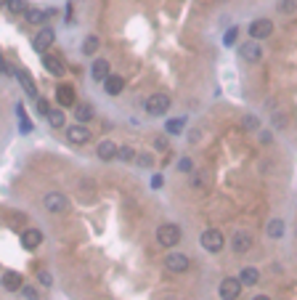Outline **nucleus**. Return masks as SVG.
I'll use <instances>...</instances> for the list:
<instances>
[{"label": "nucleus", "mask_w": 297, "mask_h": 300, "mask_svg": "<svg viewBox=\"0 0 297 300\" xmlns=\"http://www.w3.org/2000/svg\"><path fill=\"white\" fill-rule=\"evenodd\" d=\"M170 106H173V99L167 96V93H151V96L146 99L144 109H146V115L151 117H162L170 112Z\"/></svg>", "instance_id": "nucleus-1"}, {"label": "nucleus", "mask_w": 297, "mask_h": 300, "mask_svg": "<svg viewBox=\"0 0 297 300\" xmlns=\"http://www.w3.org/2000/svg\"><path fill=\"white\" fill-rule=\"evenodd\" d=\"M199 245H202V250L205 252H221L223 247H226V236H223V231L221 229H205L202 231V236H199Z\"/></svg>", "instance_id": "nucleus-2"}, {"label": "nucleus", "mask_w": 297, "mask_h": 300, "mask_svg": "<svg viewBox=\"0 0 297 300\" xmlns=\"http://www.w3.org/2000/svg\"><path fill=\"white\" fill-rule=\"evenodd\" d=\"M181 226L178 223H162L160 229H157V242L162 245V247H167V250H173L175 245H181Z\"/></svg>", "instance_id": "nucleus-3"}, {"label": "nucleus", "mask_w": 297, "mask_h": 300, "mask_svg": "<svg viewBox=\"0 0 297 300\" xmlns=\"http://www.w3.org/2000/svg\"><path fill=\"white\" fill-rule=\"evenodd\" d=\"M43 208L48 213H53V215H61V213L69 210V199H67V194H61V192H48L43 197Z\"/></svg>", "instance_id": "nucleus-4"}, {"label": "nucleus", "mask_w": 297, "mask_h": 300, "mask_svg": "<svg viewBox=\"0 0 297 300\" xmlns=\"http://www.w3.org/2000/svg\"><path fill=\"white\" fill-rule=\"evenodd\" d=\"M242 282L239 276H226L221 282V287H217V292H221V300H239L242 297Z\"/></svg>", "instance_id": "nucleus-5"}, {"label": "nucleus", "mask_w": 297, "mask_h": 300, "mask_svg": "<svg viewBox=\"0 0 297 300\" xmlns=\"http://www.w3.org/2000/svg\"><path fill=\"white\" fill-rule=\"evenodd\" d=\"M165 268L170 274H186L191 268V258L183 255V252H170V255L165 258Z\"/></svg>", "instance_id": "nucleus-6"}, {"label": "nucleus", "mask_w": 297, "mask_h": 300, "mask_svg": "<svg viewBox=\"0 0 297 300\" xmlns=\"http://www.w3.org/2000/svg\"><path fill=\"white\" fill-rule=\"evenodd\" d=\"M252 245H255V239H252V234H249V231H233V236H231V250L236 252V255L249 252V250H252Z\"/></svg>", "instance_id": "nucleus-7"}, {"label": "nucleus", "mask_w": 297, "mask_h": 300, "mask_svg": "<svg viewBox=\"0 0 297 300\" xmlns=\"http://www.w3.org/2000/svg\"><path fill=\"white\" fill-rule=\"evenodd\" d=\"M273 22L271 19H255L252 24H249V38L252 40H265V38H271L273 35Z\"/></svg>", "instance_id": "nucleus-8"}, {"label": "nucleus", "mask_w": 297, "mask_h": 300, "mask_svg": "<svg viewBox=\"0 0 297 300\" xmlns=\"http://www.w3.org/2000/svg\"><path fill=\"white\" fill-rule=\"evenodd\" d=\"M67 138H69V144L83 146V144H88L93 136H90V128H88V125H80V122H77V125H69V128H67Z\"/></svg>", "instance_id": "nucleus-9"}, {"label": "nucleus", "mask_w": 297, "mask_h": 300, "mask_svg": "<svg viewBox=\"0 0 297 300\" xmlns=\"http://www.w3.org/2000/svg\"><path fill=\"white\" fill-rule=\"evenodd\" d=\"M239 56H242V61H247V64H258V61L263 59V51H260L258 40H249V43L239 45Z\"/></svg>", "instance_id": "nucleus-10"}, {"label": "nucleus", "mask_w": 297, "mask_h": 300, "mask_svg": "<svg viewBox=\"0 0 297 300\" xmlns=\"http://www.w3.org/2000/svg\"><path fill=\"white\" fill-rule=\"evenodd\" d=\"M43 245V231L40 229H24L22 231V247L24 250H37Z\"/></svg>", "instance_id": "nucleus-11"}, {"label": "nucleus", "mask_w": 297, "mask_h": 300, "mask_svg": "<svg viewBox=\"0 0 297 300\" xmlns=\"http://www.w3.org/2000/svg\"><path fill=\"white\" fill-rule=\"evenodd\" d=\"M0 284H3L8 292H19L24 287V276L19 271H6L3 276H0Z\"/></svg>", "instance_id": "nucleus-12"}, {"label": "nucleus", "mask_w": 297, "mask_h": 300, "mask_svg": "<svg viewBox=\"0 0 297 300\" xmlns=\"http://www.w3.org/2000/svg\"><path fill=\"white\" fill-rule=\"evenodd\" d=\"M11 74H13V77H16V80L22 83V88H24V93H27L29 99H40V96H37V88H35V83H32V77H29L24 69H13Z\"/></svg>", "instance_id": "nucleus-13"}, {"label": "nucleus", "mask_w": 297, "mask_h": 300, "mask_svg": "<svg viewBox=\"0 0 297 300\" xmlns=\"http://www.w3.org/2000/svg\"><path fill=\"white\" fill-rule=\"evenodd\" d=\"M53 40H56V35H53V29L51 27H43L40 32L35 35V40H32V45L37 51H45V48H51L53 45Z\"/></svg>", "instance_id": "nucleus-14"}, {"label": "nucleus", "mask_w": 297, "mask_h": 300, "mask_svg": "<svg viewBox=\"0 0 297 300\" xmlns=\"http://www.w3.org/2000/svg\"><path fill=\"white\" fill-rule=\"evenodd\" d=\"M43 67L48 69L51 74H56V77L64 74V61H61L58 56H53V53H43Z\"/></svg>", "instance_id": "nucleus-15"}, {"label": "nucleus", "mask_w": 297, "mask_h": 300, "mask_svg": "<svg viewBox=\"0 0 297 300\" xmlns=\"http://www.w3.org/2000/svg\"><path fill=\"white\" fill-rule=\"evenodd\" d=\"M109 74H112V72H109V61L106 59H96V61H93V67H90V77H93V80L104 83Z\"/></svg>", "instance_id": "nucleus-16"}, {"label": "nucleus", "mask_w": 297, "mask_h": 300, "mask_svg": "<svg viewBox=\"0 0 297 300\" xmlns=\"http://www.w3.org/2000/svg\"><path fill=\"white\" fill-rule=\"evenodd\" d=\"M101 85H104V90L109 93V96H120L122 88H125V77H120V74H109Z\"/></svg>", "instance_id": "nucleus-17"}, {"label": "nucleus", "mask_w": 297, "mask_h": 300, "mask_svg": "<svg viewBox=\"0 0 297 300\" xmlns=\"http://www.w3.org/2000/svg\"><path fill=\"white\" fill-rule=\"evenodd\" d=\"M56 101H58L61 106H74V101H77L74 88H72V85H58V88H56Z\"/></svg>", "instance_id": "nucleus-18"}, {"label": "nucleus", "mask_w": 297, "mask_h": 300, "mask_svg": "<svg viewBox=\"0 0 297 300\" xmlns=\"http://www.w3.org/2000/svg\"><path fill=\"white\" fill-rule=\"evenodd\" d=\"M239 282H242V287H255V284L260 282V271L255 266H244L242 274H239Z\"/></svg>", "instance_id": "nucleus-19"}, {"label": "nucleus", "mask_w": 297, "mask_h": 300, "mask_svg": "<svg viewBox=\"0 0 297 300\" xmlns=\"http://www.w3.org/2000/svg\"><path fill=\"white\" fill-rule=\"evenodd\" d=\"M96 154H98V160H104V162L114 160V157H117V144H114V141H109V138H104L98 144V149H96Z\"/></svg>", "instance_id": "nucleus-20"}, {"label": "nucleus", "mask_w": 297, "mask_h": 300, "mask_svg": "<svg viewBox=\"0 0 297 300\" xmlns=\"http://www.w3.org/2000/svg\"><path fill=\"white\" fill-rule=\"evenodd\" d=\"M284 231H287V226H284V220H281V218H271L268 226H265V234H268L271 239H281Z\"/></svg>", "instance_id": "nucleus-21"}, {"label": "nucleus", "mask_w": 297, "mask_h": 300, "mask_svg": "<svg viewBox=\"0 0 297 300\" xmlns=\"http://www.w3.org/2000/svg\"><path fill=\"white\" fill-rule=\"evenodd\" d=\"M93 106L90 104H74V117H77V122L80 125H85V122H90L93 120Z\"/></svg>", "instance_id": "nucleus-22"}, {"label": "nucleus", "mask_w": 297, "mask_h": 300, "mask_svg": "<svg viewBox=\"0 0 297 300\" xmlns=\"http://www.w3.org/2000/svg\"><path fill=\"white\" fill-rule=\"evenodd\" d=\"M24 19H27L29 24H43L48 16H45L43 8H27V11H24Z\"/></svg>", "instance_id": "nucleus-23"}, {"label": "nucleus", "mask_w": 297, "mask_h": 300, "mask_svg": "<svg viewBox=\"0 0 297 300\" xmlns=\"http://www.w3.org/2000/svg\"><path fill=\"white\" fill-rule=\"evenodd\" d=\"M45 120H48L53 128H64V122H67V117H64V112H61V109H48Z\"/></svg>", "instance_id": "nucleus-24"}, {"label": "nucleus", "mask_w": 297, "mask_h": 300, "mask_svg": "<svg viewBox=\"0 0 297 300\" xmlns=\"http://www.w3.org/2000/svg\"><path fill=\"white\" fill-rule=\"evenodd\" d=\"M242 128H244L247 133H258V130H260V117L244 115V117H242Z\"/></svg>", "instance_id": "nucleus-25"}, {"label": "nucleus", "mask_w": 297, "mask_h": 300, "mask_svg": "<svg viewBox=\"0 0 297 300\" xmlns=\"http://www.w3.org/2000/svg\"><path fill=\"white\" fill-rule=\"evenodd\" d=\"M135 149L133 146H117V160H122V162H135Z\"/></svg>", "instance_id": "nucleus-26"}, {"label": "nucleus", "mask_w": 297, "mask_h": 300, "mask_svg": "<svg viewBox=\"0 0 297 300\" xmlns=\"http://www.w3.org/2000/svg\"><path fill=\"white\" fill-rule=\"evenodd\" d=\"M98 45H101V40H98L96 35H88L85 43H83V53H88V56H90V53H96V51H98Z\"/></svg>", "instance_id": "nucleus-27"}, {"label": "nucleus", "mask_w": 297, "mask_h": 300, "mask_svg": "<svg viewBox=\"0 0 297 300\" xmlns=\"http://www.w3.org/2000/svg\"><path fill=\"white\" fill-rule=\"evenodd\" d=\"M183 128H186V117H175V120H170V122H167V133H170V136L183 133Z\"/></svg>", "instance_id": "nucleus-28"}, {"label": "nucleus", "mask_w": 297, "mask_h": 300, "mask_svg": "<svg viewBox=\"0 0 297 300\" xmlns=\"http://www.w3.org/2000/svg\"><path fill=\"white\" fill-rule=\"evenodd\" d=\"M16 115H19V128H22V133H29V130H32V122H29V117H27V112H24L22 104L16 106Z\"/></svg>", "instance_id": "nucleus-29"}, {"label": "nucleus", "mask_w": 297, "mask_h": 300, "mask_svg": "<svg viewBox=\"0 0 297 300\" xmlns=\"http://www.w3.org/2000/svg\"><path fill=\"white\" fill-rule=\"evenodd\" d=\"M279 11L284 13V16H294V13H297V0H281Z\"/></svg>", "instance_id": "nucleus-30"}, {"label": "nucleus", "mask_w": 297, "mask_h": 300, "mask_svg": "<svg viewBox=\"0 0 297 300\" xmlns=\"http://www.w3.org/2000/svg\"><path fill=\"white\" fill-rule=\"evenodd\" d=\"M239 40V27H231V29H226V35H223V45L226 48H231L233 43Z\"/></svg>", "instance_id": "nucleus-31"}, {"label": "nucleus", "mask_w": 297, "mask_h": 300, "mask_svg": "<svg viewBox=\"0 0 297 300\" xmlns=\"http://www.w3.org/2000/svg\"><path fill=\"white\" fill-rule=\"evenodd\" d=\"M135 165H138V167H151V165H154L151 154H149V152H138V154H135Z\"/></svg>", "instance_id": "nucleus-32"}, {"label": "nucleus", "mask_w": 297, "mask_h": 300, "mask_svg": "<svg viewBox=\"0 0 297 300\" xmlns=\"http://www.w3.org/2000/svg\"><path fill=\"white\" fill-rule=\"evenodd\" d=\"M27 8H29V6L24 3V0H8V11H11V13H24Z\"/></svg>", "instance_id": "nucleus-33"}, {"label": "nucleus", "mask_w": 297, "mask_h": 300, "mask_svg": "<svg viewBox=\"0 0 297 300\" xmlns=\"http://www.w3.org/2000/svg\"><path fill=\"white\" fill-rule=\"evenodd\" d=\"M178 170H181V173H194V170H196V167H194V160H191V157H181Z\"/></svg>", "instance_id": "nucleus-34"}, {"label": "nucleus", "mask_w": 297, "mask_h": 300, "mask_svg": "<svg viewBox=\"0 0 297 300\" xmlns=\"http://www.w3.org/2000/svg\"><path fill=\"white\" fill-rule=\"evenodd\" d=\"M205 183H207V176H205V173H191V186H194V189H205Z\"/></svg>", "instance_id": "nucleus-35"}, {"label": "nucleus", "mask_w": 297, "mask_h": 300, "mask_svg": "<svg viewBox=\"0 0 297 300\" xmlns=\"http://www.w3.org/2000/svg\"><path fill=\"white\" fill-rule=\"evenodd\" d=\"M19 292H22V295H24L27 300H40V295H37V290H35V287H27V284H24V287H22Z\"/></svg>", "instance_id": "nucleus-36"}, {"label": "nucleus", "mask_w": 297, "mask_h": 300, "mask_svg": "<svg viewBox=\"0 0 297 300\" xmlns=\"http://www.w3.org/2000/svg\"><path fill=\"white\" fill-rule=\"evenodd\" d=\"M154 149H157V152H167V149H170L167 138H165V136H157V138H154Z\"/></svg>", "instance_id": "nucleus-37"}, {"label": "nucleus", "mask_w": 297, "mask_h": 300, "mask_svg": "<svg viewBox=\"0 0 297 300\" xmlns=\"http://www.w3.org/2000/svg\"><path fill=\"white\" fill-rule=\"evenodd\" d=\"M37 282L43 284V287H51V284H53V276H51L48 271H37Z\"/></svg>", "instance_id": "nucleus-38"}, {"label": "nucleus", "mask_w": 297, "mask_h": 300, "mask_svg": "<svg viewBox=\"0 0 297 300\" xmlns=\"http://www.w3.org/2000/svg\"><path fill=\"white\" fill-rule=\"evenodd\" d=\"M35 101H37V104H35V106H37V112H40V115H48V109H51L48 101H45V99H35Z\"/></svg>", "instance_id": "nucleus-39"}, {"label": "nucleus", "mask_w": 297, "mask_h": 300, "mask_svg": "<svg viewBox=\"0 0 297 300\" xmlns=\"http://www.w3.org/2000/svg\"><path fill=\"white\" fill-rule=\"evenodd\" d=\"M11 72H13V69H11V67L6 64V59L0 56V74H11Z\"/></svg>", "instance_id": "nucleus-40"}, {"label": "nucleus", "mask_w": 297, "mask_h": 300, "mask_svg": "<svg viewBox=\"0 0 297 300\" xmlns=\"http://www.w3.org/2000/svg\"><path fill=\"white\" fill-rule=\"evenodd\" d=\"M157 300H178V295H173V292H160Z\"/></svg>", "instance_id": "nucleus-41"}, {"label": "nucleus", "mask_w": 297, "mask_h": 300, "mask_svg": "<svg viewBox=\"0 0 297 300\" xmlns=\"http://www.w3.org/2000/svg\"><path fill=\"white\" fill-rule=\"evenodd\" d=\"M252 300H271V297H268V295H255Z\"/></svg>", "instance_id": "nucleus-42"}, {"label": "nucleus", "mask_w": 297, "mask_h": 300, "mask_svg": "<svg viewBox=\"0 0 297 300\" xmlns=\"http://www.w3.org/2000/svg\"><path fill=\"white\" fill-rule=\"evenodd\" d=\"M0 6H8V0H0Z\"/></svg>", "instance_id": "nucleus-43"}]
</instances>
